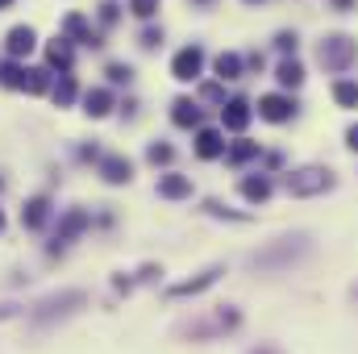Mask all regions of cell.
Segmentation results:
<instances>
[{
    "mask_svg": "<svg viewBox=\"0 0 358 354\" xmlns=\"http://www.w3.org/2000/svg\"><path fill=\"white\" fill-rule=\"evenodd\" d=\"M329 188H334V175L325 167H304V171L288 175V192L292 196H317V192H329Z\"/></svg>",
    "mask_w": 358,
    "mask_h": 354,
    "instance_id": "obj_2",
    "label": "cell"
},
{
    "mask_svg": "<svg viewBox=\"0 0 358 354\" xmlns=\"http://www.w3.org/2000/svg\"><path fill=\"white\" fill-rule=\"evenodd\" d=\"M317 58H321V67H329V71H346V67L358 58V42H350L346 33H334V38L321 42Z\"/></svg>",
    "mask_w": 358,
    "mask_h": 354,
    "instance_id": "obj_1",
    "label": "cell"
},
{
    "mask_svg": "<svg viewBox=\"0 0 358 354\" xmlns=\"http://www.w3.org/2000/svg\"><path fill=\"white\" fill-rule=\"evenodd\" d=\"M250 4H259V0H250Z\"/></svg>",
    "mask_w": 358,
    "mask_h": 354,
    "instance_id": "obj_34",
    "label": "cell"
},
{
    "mask_svg": "<svg viewBox=\"0 0 358 354\" xmlns=\"http://www.w3.org/2000/svg\"><path fill=\"white\" fill-rule=\"evenodd\" d=\"M346 146H350V150H358V125H350V129H346Z\"/></svg>",
    "mask_w": 358,
    "mask_h": 354,
    "instance_id": "obj_30",
    "label": "cell"
},
{
    "mask_svg": "<svg viewBox=\"0 0 358 354\" xmlns=\"http://www.w3.org/2000/svg\"><path fill=\"white\" fill-rule=\"evenodd\" d=\"M129 8H133L138 17H154V8H158V0H129Z\"/></svg>",
    "mask_w": 358,
    "mask_h": 354,
    "instance_id": "obj_25",
    "label": "cell"
},
{
    "mask_svg": "<svg viewBox=\"0 0 358 354\" xmlns=\"http://www.w3.org/2000/svg\"><path fill=\"white\" fill-rule=\"evenodd\" d=\"M221 121H225V129H246V121H250L246 100H229V104L221 108Z\"/></svg>",
    "mask_w": 358,
    "mask_h": 354,
    "instance_id": "obj_9",
    "label": "cell"
},
{
    "mask_svg": "<svg viewBox=\"0 0 358 354\" xmlns=\"http://www.w3.org/2000/svg\"><path fill=\"white\" fill-rule=\"evenodd\" d=\"M46 58H50L54 67H71V46H67V38H54V42L46 46Z\"/></svg>",
    "mask_w": 358,
    "mask_h": 354,
    "instance_id": "obj_14",
    "label": "cell"
},
{
    "mask_svg": "<svg viewBox=\"0 0 358 354\" xmlns=\"http://www.w3.org/2000/svg\"><path fill=\"white\" fill-rule=\"evenodd\" d=\"M196 154H200V159H217V154H225L221 134H217V129H200V138H196Z\"/></svg>",
    "mask_w": 358,
    "mask_h": 354,
    "instance_id": "obj_10",
    "label": "cell"
},
{
    "mask_svg": "<svg viewBox=\"0 0 358 354\" xmlns=\"http://www.w3.org/2000/svg\"><path fill=\"white\" fill-rule=\"evenodd\" d=\"M46 217H50V204L38 196V200H29L25 209H21V225H29V230H38V225H46Z\"/></svg>",
    "mask_w": 358,
    "mask_h": 354,
    "instance_id": "obj_12",
    "label": "cell"
},
{
    "mask_svg": "<svg viewBox=\"0 0 358 354\" xmlns=\"http://www.w3.org/2000/svg\"><path fill=\"white\" fill-rule=\"evenodd\" d=\"M158 42H163V29H146L142 33V46H158Z\"/></svg>",
    "mask_w": 358,
    "mask_h": 354,
    "instance_id": "obj_28",
    "label": "cell"
},
{
    "mask_svg": "<svg viewBox=\"0 0 358 354\" xmlns=\"http://www.w3.org/2000/svg\"><path fill=\"white\" fill-rule=\"evenodd\" d=\"M217 75L221 79H238L242 75V58L238 54H217Z\"/></svg>",
    "mask_w": 358,
    "mask_h": 354,
    "instance_id": "obj_18",
    "label": "cell"
},
{
    "mask_svg": "<svg viewBox=\"0 0 358 354\" xmlns=\"http://www.w3.org/2000/svg\"><path fill=\"white\" fill-rule=\"evenodd\" d=\"M129 75H133V67H125V63H113L108 67V79L113 83H129Z\"/></svg>",
    "mask_w": 358,
    "mask_h": 354,
    "instance_id": "obj_24",
    "label": "cell"
},
{
    "mask_svg": "<svg viewBox=\"0 0 358 354\" xmlns=\"http://www.w3.org/2000/svg\"><path fill=\"white\" fill-rule=\"evenodd\" d=\"M254 154H259L254 142H238V146L229 150V163H246V159H254Z\"/></svg>",
    "mask_w": 358,
    "mask_h": 354,
    "instance_id": "obj_23",
    "label": "cell"
},
{
    "mask_svg": "<svg viewBox=\"0 0 358 354\" xmlns=\"http://www.w3.org/2000/svg\"><path fill=\"white\" fill-rule=\"evenodd\" d=\"M33 46H38V38H33V29H29V25H17V29H8V54H13V58L29 54Z\"/></svg>",
    "mask_w": 358,
    "mask_h": 354,
    "instance_id": "obj_7",
    "label": "cell"
},
{
    "mask_svg": "<svg viewBox=\"0 0 358 354\" xmlns=\"http://www.w3.org/2000/svg\"><path fill=\"white\" fill-rule=\"evenodd\" d=\"M192 192V179L188 175H163L158 179V196H167V200H184Z\"/></svg>",
    "mask_w": 358,
    "mask_h": 354,
    "instance_id": "obj_8",
    "label": "cell"
},
{
    "mask_svg": "<svg viewBox=\"0 0 358 354\" xmlns=\"http://www.w3.org/2000/svg\"><path fill=\"white\" fill-rule=\"evenodd\" d=\"M100 21H117V4H113V0L100 4Z\"/></svg>",
    "mask_w": 358,
    "mask_h": 354,
    "instance_id": "obj_29",
    "label": "cell"
},
{
    "mask_svg": "<svg viewBox=\"0 0 358 354\" xmlns=\"http://www.w3.org/2000/svg\"><path fill=\"white\" fill-rule=\"evenodd\" d=\"M83 104H88V113H92V117H104V113L113 108V96H108L104 88H96V92H88V100H83Z\"/></svg>",
    "mask_w": 358,
    "mask_h": 354,
    "instance_id": "obj_15",
    "label": "cell"
},
{
    "mask_svg": "<svg viewBox=\"0 0 358 354\" xmlns=\"http://www.w3.org/2000/svg\"><path fill=\"white\" fill-rule=\"evenodd\" d=\"M334 100H338L342 108H358V83L355 79H342V83L334 88Z\"/></svg>",
    "mask_w": 358,
    "mask_h": 354,
    "instance_id": "obj_17",
    "label": "cell"
},
{
    "mask_svg": "<svg viewBox=\"0 0 358 354\" xmlns=\"http://www.w3.org/2000/svg\"><path fill=\"white\" fill-rule=\"evenodd\" d=\"M259 113H263L267 121H288V117L296 113V100H292V96H263V100H259Z\"/></svg>",
    "mask_w": 358,
    "mask_h": 354,
    "instance_id": "obj_5",
    "label": "cell"
},
{
    "mask_svg": "<svg viewBox=\"0 0 358 354\" xmlns=\"http://www.w3.org/2000/svg\"><path fill=\"white\" fill-rule=\"evenodd\" d=\"M83 225H88V213H79V209H75V213H67V221H63V230H58V246H63L71 234H79Z\"/></svg>",
    "mask_w": 358,
    "mask_h": 354,
    "instance_id": "obj_19",
    "label": "cell"
},
{
    "mask_svg": "<svg viewBox=\"0 0 358 354\" xmlns=\"http://www.w3.org/2000/svg\"><path fill=\"white\" fill-rule=\"evenodd\" d=\"M350 4H355V0H334V8H342V13H346Z\"/></svg>",
    "mask_w": 358,
    "mask_h": 354,
    "instance_id": "obj_31",
    "label": "cell"
},
{
    "mask_svg": "<svg viewBox=\"0 0 358 354\" xmlns=\"http://www.w3.org/2000/svg\"><path fill=\"white\" fill-rule=\"evenodd\" d=\"M0 83L4 88H21V67L17 63H0Z\"/></svg>",
    "mask_w": 358,
    "mask_h": 354,
    "instance_id": "obj_22",
    "label": "cell"
},
{
    "mask_svg": "<svg viewBox=\"0 0 358 354\" xmlns=\"http://www.w3.org/2000/svg\"><path fill=\"white\" fill-rule=\"evenodd\" d=\"M100 175H104L108 184H125V179L133 175V163L121 159V154H108V159H100Z\"/></svg>",
    "mask_w": 358,
    "mask_h": 354,
    "instance_id": "obj_6",
    "label": "cell"
},
{
    "mask_svg": "<svg viewBox=\"0 0 358 354\" xmlns=\"http://www.w3.org/2000/svg\"><path fill=\"white\" fill-rule=\"evenodd\" d=\"M242 192H246V200H267V196H271V179H263V175H259V179H246Z\"/></svg>",
    "mask_w": 358,
    "mask_h": 354,
    "instance_id": "obj_20",
    "label": "cell"
},
{
    "mask_svg": "<svg viewBox=\"0 0 358 354\" xmlns=\"http://www.w3.org/2000/svg\"><path fill=\"white\" fill-rule=\"evenodd\" d=\"M275 79H279L284 88H300V83H304V67H300L296 58H288V63H279V71H275Z\"/></svg>",
    "mask_w": 358,
    "mask_h": 354,
    "instance_id": "obj_13",
    "label": "cell"
},
{
    "mask_svg": "<svg viewBox=\"0 0 358 354\" xmlns=\"http://www.w3.org/2000/svg\"><path fill=\"white\" fill-rule=\"evenodd\" d=\"M171 108H175V113H171V117H175V125H196V121H200V108H196L192 100H175Z\"/></svg>",
    "mask_w": 358,
    "mask_h": 354,
    "instance_id": "obj_16",
    "label": "cell"
},
{
    "mask_svg": "<svg viewBox=\"0 0 358 354\" xmlns=\"http://www.w3.org/2000/svg\"><path fill=\"white\" fill-rule=\"evenodd\" d=\"M309 250V238H284V246H271L263 255H254V267H279V263H292Z\"/></svg>",
    "mask_w": 358,
    "mask_h": 354,
    "instance_id": "obj_3",
    "label": "cell"
},
{
    "mask_svg": "<svg viewBox=\"0 0 358 354\" xmlns=\"http://www.w3.org/2000/svg\"><path fill=\"white\" fill-rule=\"evenodd\" d=\"M217 275H221V267H209L200 280H188V284H179V288H171V296H196V292L213 288V284H217Z\"/></svg>",
    "mask_w": 358,
    "mask_h": 354,
    "instance_id": "obj_11",
    "label": "cell"
},
{
    "mask_svg": "<svg viewBox=\"0 0 358 354\" xmlns=\"http://www.w3.org/2000/svg\"><path fill=\"white\" fill-rule=\"evenodd\" d=\"M275 46H279V50H292V54H296V33H279V38H275Z\"/></svg>",
    "mask_w": 358,
    "mask_h": 354,
    "instance_id": "obj_27",
    "label": "cell"
},
{
    "mask_svg": "<svg viewBox=\"0 0 358 354\" xmlns=\"http://www.w3.org/2000/svg\"><path fill=\"white\" fill-rule=\"evenodd\" d=\"M150 163H171V146L154 142V146H150Z\"/></svg>",
    "mask_w": 358,
    "mask_h": 354,
    "instance_id": "obj_26",
    "label": "cell"
},
{
    "mask_svg": "<svg viewBox=\"0 0 358 354\" xmlns=\"http://www.w3.org/2000/svg\"><path fill=\"white\" fill-rule=\"evenodd\" d=\"M54 100H58V104H71V100H75V79H71V75H63V79L54 83Z\"/></svg>",
    "mask_w": 358,
    "mask_h": 354,
    "instance_id": "obj_21",
    "label": "cell"
},
{
    "mask_svg": "<svg viewBox=\"0 0 358 354\" xmlns=\"http://www.w3.org/2000/svg\"><path fill=\"white\" fill-rule=\"evenodd\" d=\"M0 230H4V213H0Z\"/></svg>",
    "mask_w": 358,
    "mask_h": 354,
    "instance_id": "obj_32",
    "label": "cell"
},
{
    "mask_svg": "<svg viewBox=\"0 0 358 354\" xmlns=\"http://www.w3.org/2000/svg\"><path fill=\"white\" fill-rule=\"evenodd\" d=\"M4 4H8V0H0V8H4Z\"/></svg>",
    "mask_w": 358,
    "mask_h": 354,
    "instance_id": "obj_33",
    "label": "cell"
},
{
    "mask_svg": "<svg viewBox=\"0 0 358 354\" xmlns=\"http://www.w3.org/2000/svg\"><path fill=\"white\" fill-rule=\"evenodd\" d=\"M200 67H204V50H200V46H184V50L175 54V63H171V75L184 79V83H192V79L200 75Z\"/></svg>",
    "mask_w": 358,
    "mask_h": 354,
    "instance_id": "obj_4",
    "label": "cell"
}]
</instances>
